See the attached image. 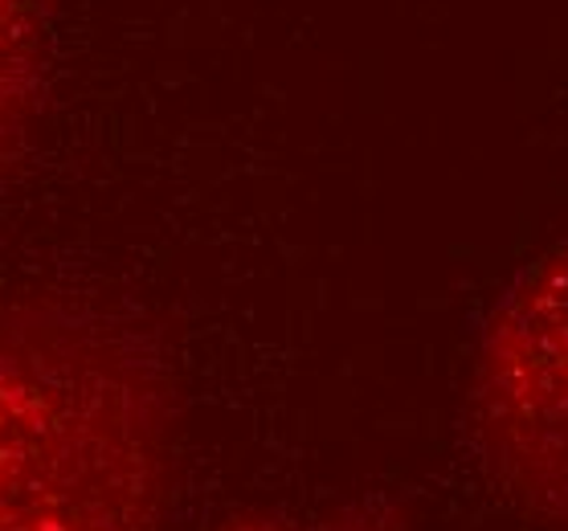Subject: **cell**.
Masks as SVG:
<instances>
[{
    "label": "cell",
    "mask_w": 568,
    "mask_h": 531,
    "mask_svg": "<svg viewBox=\"0 0 568 531\" xmlns=\"http://www.w3.org/2000/svg\"><path fill=\"white\" fill-rule=\"evenodd\" d=\"M176 385L123 315L0 307V531H152Z\"/></svg>",
    "instance_id": "cell-1"
},
{
    "label": "cell",
    "mask_w": 568,
    "mask_h": 531,
    "mask_svg": "<svg viewBox=\"0 0 568 531\" xmlns=\"http://www.w3.org/2000/svg\"><path fill=\"white\" fill-rule=\"evenodd\" d=\"M233 531H385V523L368 511V507H348L339 515L320 519H258V523H242Z\"/></svg>",
    "instance_id": "cell-4"
},
{
    "label": "cell",
    "mask_w": 568,
    "mask_h": 531,
    "mask_svg": "<svg viewBox=\"0 0 568 531\" xmlns=\"http://www.w3.org/2000/svg\"><path fill=\"white\" fill-rule=\"evenodd\" d=\"M466 433L499 491L568 528V237L524 262L483 315Z\"/></svg>",
    "instance_id": "cell-2"
},
{
    "label": "cell",
    "mask_w": 568,
    "mask_h": 531,
    "mask_svg": "<svg viewBox=\"0 0 568 531\" xmlns=\"http://www.w3.org/2000/svg\"><path fill=\"white\" fill-rule=\"evenodd\" d=\"M50 62L45 0H0V169L38 123Z\"/></svg>",
    "instance_id": "cell-3"
}]
</instances>
